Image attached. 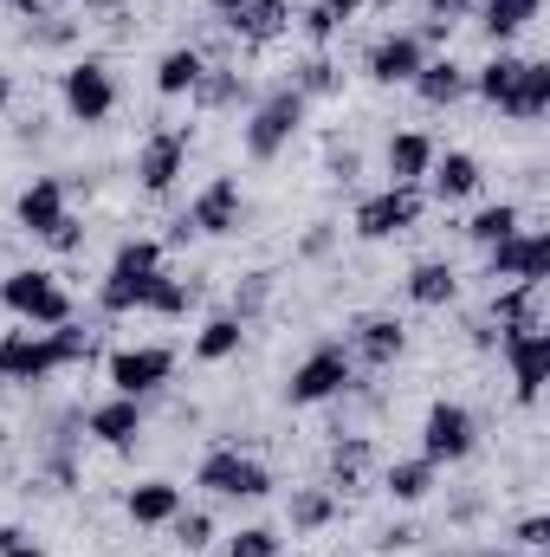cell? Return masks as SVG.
I'll return each mask as SVG.
<instances>
[{"mask_svg":"<svg viewBox=\"0 0 550 557\" xmlns=\"http://www.w3.org/2000/svg\"><path fill=\"white\" fill-rule=\"evenodd\" d=\"M168 273L162 267V240H124L117 253H111V273L98 278V311H111V318H130V311H149V292H155V278Z\"/></svg>","mask_w":550,"mask_h":557,"instance_id":"1","label":"cell"},{"mask_svg":"<svg viewBox=\"0 0 550 557\" xmlns=\"http://www.w3.org/2000/svg\"><path fill=\"white\" fill-rule=\"evenodd\" d=\"M0 305L13 311V324H33V331L72 324V292H65V278L46 273V267H13L0 278Z\"/></svg>","mask_w":550,"mask_h":557,"instance_id":"2","label":"cell"},{"mask_svg":"<svg viewBox=\"0 0 550 557\" xmlns=\"http://www.w3.org/2000/svg\"><path fill=\"white\" fill-rule=\"evenodd\" d=\"M304 111H311V98H298L291 85L285 91H266L253 111H247V124H240V149L253 156V162H278L291 137L304 131Z\"/></svg>","mask_w":550,"mask_h":557,"instance_id":"3","label":"cell"},{"mask_svg":"<svg viewBox=\"0 0 550 557\" xmlns=\"http://www.w3.org/2000/svg\"><path fill=\"white\" fill-rule=\"evenodd\" d=\"M350 383H357L350 350H343V344H311V350L291 363V376H285V403H291V409H317V403H337Z\"/></svg>","mask_w":550,"mask_h":557,"instance_id":"4","label":"cell"},{"mask_svg":"<svg viewBox=\"0 0 550 557\" xmlns=\"http://www.w3.org/2000/svg\"><path fill=\"white\" fill-rule=\"evenodd\" d=\"M195 486H201L208 499H266V493H273V467L253 460V454H240L234 441H221V447L201 454Z\"/></svg>","mask_w":550,"mask_h":557,"instance_id":"5","label":"cell"},{"mask_svg":"<svg viewBox=\"0 0 550 557\" xmlns=\"http://www.w3.org/2000/svg\"><path fill=\"white\" fill-rule=\"evenodd\" d=\"M59 104H65V117L72 124H104L111 111H117V72L104 65V59H72L65 65V78H59Z\"/></svg>","mask_w":550,"mask_h":557,"instance_id":"6","label":"cell"},{"mask_svg":"<svg viewBox=\"0 0 550 557\" xmlns=\"http://www.w3.org/2000/svg\"><path fill=\"white\" fill-rule=\"evenodd\" d=\"M486 278H492V285H538V292H545V278H550V234L518 227V234L492 240V247H486Z\"/></svg>","mask_w":550,"mask_h":557,"instance_id":"7","label":"cell"},{"mask_svg":"<svg viewBox=\"0 0 550 557\" xmlns=\"http://www.w3.org/2000/svg\"><path fill=\"white\" fill-rule=\"evenodd\" d=\"M421 214H427V195L421 188H376V195H363L357 201V240H402L421 227Z\"/></svg>","mask_w":550,"mask_h":557,"instance_id":"8","label":"cell"},{"mask_svg":"<svg viewBox=\"0 0 550 557\" xmlns=\"http://www.w3.org/2000/svg\"><path fill=\"white\" fill-rule=\"evenodd\" d=\"M473 447H479V421H473L466 403H434V409L421 416V460H434V467H460Z\"/></svg>","mask_w":550,"mask_h":557,"instance_id":"9","label":"cell"},{"mask_svg":"<svg viewBox=\"0 0 550 557\" xmlns=\"http://www.w3.org/2000/svg\"><path fill=\"white\" fill-rule=\"evenodd\" d=\"M111 396H155V389H168V376H175V350L168 344H124V350H111Z\"/></svg>","mask_w":550,"mask_h":557,"instance_id":"10","label":"cell"},{"mask_svg":"<svg viewBox=\"0 0 550 557\" xmlns=\"http://www.w3.org/2000/svg\"><path fill=\"white\" fill-rule=\"evenodd\" d=\"M188 149H195V131L188 124H168V131H149L137 149V182L149 195H168L182 175H188Z\"/></svg>","mask_w":550,"mask_h":557,"instance_id":"11","label":"cell"},{"mask_svg":"<svg viewBox=\"0 0 550 557\" xmlns=\"http://www.w3.org/2000/svg\"><path fill=\"white\" fill-rule=\"evenodd\" d=\"M195 234H208V240H227V234H240V221H247V195H240V175H214V182H201V195L188 201V214H182Z\"/></svg>","mask_w":550,"mask_h":557,"instance_id":"12","label":"cell"},{"mask_svg":"<svg viewBox=\"0 0 550 557\" xmlns=\"http://www.w3.org/2000/svg\"><path fill=\"white\" fill-rule=\"evenodd\" d=\"M46 376H59L52 337H46V331H33V324H13V331H0V383H20V389H33V383H46Z\"/></svg>","mask_w":550,"mask_h":557,"instance_id":"13","label":"cell"},{"mask_svg":"<svg viewBox=\"0 0 550 557\" xmlns=\"http://www.w3.org/2000/svg\"><path fill=\"white\" fill-rule=\"evenodd\" d=\"M499 357H505V370L518 383V403H538V389H545V376H550V331L545 324L499 331Z\"/></svg>","mask_w":550,"mask_h":557,"instance_id":"14","label":"cell"},{"mask_svg":"<svg viewBox=\"0 0 550 557\" xmlns=\"http://www.w3.org/2000/svg\"><path fill=\"white\" fill-rule=\"evenodd\" d=\"M65 214H72V188H65V175H33V182L20 188V201H13V227L33 234V240H46Z\"/></svg>","mask_w":550,"mask_h":557,"instance_id":"15","label":"cell"},{"mask_svg":"<svg viewBox=\"0 0 550 557\" xmlns=\"http://www.w3.org/2000/svg\"><path fill=\"white\" fill-rule=\"evenodd\" d=\"M350 363H370V370H389L402 350H409V324L402 318H383V311H370V318H357L350 324Z\"/></svg>","mask_w":550,"mask_h":557,"instance_id":"16","label":"cell"},{"mask_svg":"<svg viewBox=\"0 0 550 557\" xmlns=\"http://www.w3.org/2000/svg\"><path fill=\"white\" fill-rule=\"evenodd\" d=\"M421 59H427V46L414 39L409 26H396V33H383V39L363 52V78H370V85H409L414 72H421Z\"/></svg>","mask_w":550,"mask_h":557,"instance_id":"17","label":"cell"},{"mask_svg":"<svg viewBox=\"0 0 550 557\" xmlns=\"http://www.w3.org/2000/svg\"><path fill=\"white\" fill-rule=\"evenodd\" d=\"M479 182H486V169H479V156H473V149H447V156H434V169H427V195H434L440 208L473 201V195H479Z\"/></svg>","mask_w":550,"mask_h":557,"instance_id":"18","label":"cell"},{"mask_svg":"<svg viewBox=\"0 0 550 557\" xmlns=\"http://www.w3.org/2000/svg\"><path fill=\"white\" fill-rule=\"evenodd\" d=\"M409 91L427 104V111H453V104L466 98V65H460L453 52H440V59H421V72L409 78Z\"/></svg>","mask_w":550,"mask_h":557,"instance_id":"19","label":"cell"},{"mask_svg":"<svg viewBox=\"0 0 550 557\" xmlns=\"http://www.w3.org/2000/svg\"><path fill=\"white\" fill-rule=\"evenodd\" d=\"M142 403L137 396H104L91 416H85V434L91 441H104V447H137V434H142Z\"/></svg>","mask_w":550,"mask_h":557,"instance_id":"20","label":"cell"},{"mask_svg":"<svg viewBox=\"0 0 550 557\" xmlns=\"http://www.w3.org/2000/svg\"><path fill=\"white\" fill-rule=\"evenodd\" d=\"M434 156H440V149H434L427 131H396L389 149H383V169H389V182H396V188H421V182H427V169H434Z\"/></svg>","mask_w":550,"mask_h":557,"instance_id":"21","label":"cell"},{"mask_svg":"<svg viewBox=\"0 0 550 557\" xmlns=\"http://www.w3.org/2000/svg\"><path fill=\"white\" fill-rule=\"evenodd\" d=\"M182 506H188V493H182L175 480H137V486H130V499H124L130 525H168Z\"/></svg>","mask_w":550,"mask_h":557,"instance_id":"22","label":"cell"},{"mask_svg":"<svg viewBox=\"0 0 550 557\" xmlns=\"http://www.w3.org/2000/svg\"><path fill=\"white\" fill-rule=\"evenodd\" d=\"M402 292H409V305H421V311H440V305L460 298V273L447 260H414L409 278H402Z\"/></svg>","mask_w":550,"mask_h":557,"instance_id":"23","label":"cell"},{"mask_svg":"<svg viewBox=\"0 0 550 557\" xmlns=\"http://www.w3.org/2000/svg\"><path fill=\"white\" fill-rule=\"evenodd\" d=\"M518 65H525V59H512V52H492L479 72H466V91H473L479 104H492V111H512V91H518Z\"/></svg>","mask_w":550,"mask_h":557,"instance_id":"24","label":"cell"},{"mask_svg":"<svg viewBox=\"0 0 550 557\" xmlns=\"http://www.w3.org/2000/svg\"><path fill=\"white\" fill-rule=\"evenodd\" d=\"M201 72H208V52H201V46H168V52L155 59V91H162V98H188V91L201 85Z\"/></svg>","mask_w":550,"mask_h":557,"instance_id":"25","label":"cell"},{"mask_svg":"<svg viewBox=\"0 0 550 557\" xmlns=\"http://www.w3.org/2000/svg\"><path fill=\"white\" fill-rule=\"evenodd\" d=\"M285 26H291V0H247V7L227 20V33H240L247 46H273Z\"/></svg>","mask_w":550,"mask_h":557,"instance_id":"26","label":"cell"},{"mask_svg":"<svg viewBox=\"0 0 550 557\" xmlns=\"http://www.w3.org/2000/svg\"><path fill=\"white\" fill-rule=\"evenodd\" d=\"M434 480H440V467H434V460H421V454L383 467V493H389L396 506H421V499L434 493Z\"/></svg>","mask_w":550,"mask_h":557,"instance_id":"27","label":"cell"},{"mask_svg":"<svg viewBox=\"0 0 550 557\" xmlns=\"http://www.w3.org/2000/svg\"><path fill=\"white\" fill-rule=\"evenodd\" d=\"M545 13V0H479V26H486V39L505 52V39H518L532 20Z\"/></svg>","mask_w":550,"mask_h":557,"instance_id":"28","label":"cell"},{"mask_svg":"<svg viewBox=\"0 0 550 557\" xmlns=\"http://www.w3.org/2000/svg\"><path fill=\"white\" fill-rule=\"evenodd\" d=\"M285 519H291V532H324V525H337V486H291Z\"/></svg>","mask_w":550,"mask_h":557,"instance_id":"29","label":"cell"},{"mask_svg":"<svg viewBox=\"0 0 550 557\" xmlns=\"http://www.w3.org/2000/svg\"><path fill=\"white\" fill-rule=\"evenodd\" d=\"M545 111H550V59H525V65H518V91H512V111H505V117L538 124Z\"/></svg>","mask_w":550,"mask_h":557,"instance_id":"30","label":"cell"},{"mask_svg":"<svg viewBox=\"0 0 550 557\" xmlns=\"http://www.w3.org/2000/svg\"><path fill=\"white\" fill-rule=\"evenodd\" d=\"M486 318H492L499 331L545 324V318H538V285H492V298H486Z\"/></svg>","mask_w":550,"mask_h":557,"instance_id":"31","label":"cell"},{"mask_svg":"<svg viewBox=\"0 0 550 557\" xmlns=\"http://www.w3.org/2000/svg\"><path fill=\"white\" fill-rule=\"evenodd\" d=\"M240 344H247V324H240L234 311H214V318L195 331V357H201V363H227V357H240Z\"/></svg>","mask_w":550,"mask_h":557,"instance_id":"32","label":"cell"},{"mask_svg":"<svg viewBox=\"0 0 550 557\" xmlns=\"http://www.w3.org/2000/svg\"><path fill=\"white\" fill-rule=\"evenodd\" d=\"M188 98H195V104H208V111H227V104H247L253 91H247V78H240V72H227V65H208V72H201V85H195Z\"/></svg>","mask_w":550,"mask_h":557,"instance_id":"33","label":"cell"},{"mask_svg":"<svg viewBox=\"0 0 550 557\" xmlns=\"http://www.w3.org/2000/svg\"><path fill=\"white\" fill-rule=\"evenodd\" d=\"M518 227H525V214H518L512 201H486V208L466 221V240H473V247H492V240H505V234H518Z\"/></svg>","mask_w":550,"mask_h":557,"instance_id":"34","label":"cell"},{"mask_svg":"<svg viewBox=\"0 0 550 557\" xmlns=\"http://www.w3.org/2000/svg\"><path fill=\"white\" fill-rule=\"evenodd\" d=\"M188 305H195V278H182V273L155 278V292H149V311L155 318H188Z\"/></svg>","mask_w":550,"mask_h":557,"instance_id":"35","label":"cell"},{"mask_svg":"<svg viewBox=\"0 0 550 557\" xmlns=\"http://www.w3.org/2000/svg\"><path fill=\"white\" fill-rule=\"evenodd\" d=\"M363 467H370V441H363V434H350V441L330 447V486H357Z\"/></svg>","mask_w":550,"mask_h":557,"instance_id":"36","label":"cell"},{"mask_svg":"<svg viewBox=\"0 0 550 557\" xmlns=\"http://www.w3.org/2000/svg\"><path fill=\"white\" fill-rule=\"evenodd\" d=\"M46 337H52V357H59V370H72V363H91V350H98L85 324H52Z\"/></svg>","mask_w":550,"mask_h":557,"instance_id":"37","label":"cell"},{"mask_svg":"<svg viewBox=\"0 0 550 557\" xmlns=\"http://www.w3.org/2000/svg\"><path fill=\"white\" fill-rule=\"evenodd\" d=\"M168 532H175V545H182L188 557L208 552V545H214V512H188V506H182V512L168 519Z\"/></svg>","mask_w":550,"mask_h":557,"instance_id":"38","label":"cell"},{"mask_svg":"<svg viewBox=\"0 0 550 557\" xmlns=\"http://www.w3.org/2000/svg\"><path fill=\"white\" fill-rule=\"evenodd\" d=\"M337 85H343V78H337V65H330L324 52H317V59H304V72L291 78V91H298V98H330Z\"/></svg>","mask_w":550,"mask_h":557,"instance_id":"39","label":"cell"},{"mask_svg":"<svg viewBox=\"0 0 550 557\" xmlns=\"http://www.w3.org/2000/svg\"><path fill=\"white\" fill-rule=\"evenodd\" d=\"M278 545H285V539H278L273 525H240V532L227 539V557H278Z\"/></svg>","mask_w":550,"mask_h":557,"instance_id":"40","label":"cell"},{"mask_svg":"<svg viewBox=\"0 0 550 557\" xmlns=\"http://www.w3.org/2000/svg\"><path fill=\"white\" fill-rule=\"evenodd\" d=\"M266 298H273V273H247L240 285H234V318L247 324L253 311H266Z\"/></svg>","mask_w":550,"mask_h":557,"instance_id":"41","label":"cell"},{"mask_svg":"<svg viewBox=\"0 0 550 557\" xmlns=\"http://www.w3.org/2000/svg\"><path fill=\"white\" fill-rule=\"evenodd\" d=\"M0 557H46V545L26 525H0Z\"/></svg>","mask_w":550,"mask_h":557,"instance_id":"42","label":"cell"},{"mask_svg":"<svg viewBox=\"0 0 550 557\" xmlns=\"http://www.w3.org/2000/svg\"><path fill=\"white\" fill-rule=\"evenodd\" d=\"M298 26H304V39H311V46H330V39H337V20H330L324 7H304V13H298Z\"/></svg>","mask_w":550,"mask_h":557,"instance_id":"43","label":"cell"},{"mask_svg":"<svg viewBox=\"0 0 550 557\" xmlns=\"http://www.w3.org/2000/svg\"><path fill=\"white\" fill-rule=\"evenodd\" d=\"M46 247H52V253H78V247H85V227H78V214H65V221L46 234Z\"/></svg>","mask_w":550,"mask_h":557,"instance_id":"44","label":"cell"},{"mask_svg":"<svg viewBox=\"0 0 550 557\" xmlns=\"http://www.w3.org/2000/svg\"><path fill=\"white\" fill-rule=\"evenodd\" d=\"M545 545H550V519H545V512L518 519V552H545Z\"/></svg>","mask_w":550,"mask_h":557,"instance_id":"45","label":"cell"},{"mask_svg":"<svg viewBox=\"0 0 550 557\" xmlns=\"http://www.w3.org/2000/svg\"><path fill=\"white\" fill-rule=\"evenodd\" d=\"M330 240H337V234H330V221H317V227L298 240V253H304V260H324V253H330Z\"/></svg>","mask_w":550,"mask_h":557,"instance_id":"46","label":"cell"},{"mask_svg":"<svg viewBox=\"0 0 550 557\" xmlns=\"http://www.w3.org/2000/svg\"><path fill=\"white\" fill-rule=\"evenodd\" d=\"M20 20H59V0H7Z\"/></svg>","mask_w":550,"mask_h":557,"instance_id":"47","label":"cell"},{"mask_svg":"<svg viewBox=\"0 0 550 557\" xmlns=\"http://www.w3.org/2000/svg\"><path fill=\"white\" fill-rule=\"evenodd\" d=\"M317 7H324V13H330L337 26H350V20H357V13H363L370 0H317Z\"/></svg>","mask_w":550,"mask_h":557,"instance_id":"48","label":"cell"},{"mask_svg":"<svg viewBox=\"0 0 550 557\" xmlns=\"http://www.w3.org/2000/svg\"><path fill=\"white\" fill-rule=\"evenodd\" d=\"M357 169H363V162H357V149H343V156H330V175H337V182H357Z\"/></svg>","mask_w":550,"mask_h":557,"instance_id":"49","label":"cell"},{"mask_svg":"<svg viewBox=\"0 0 550 557\" xmlns=\"http://www.w3.org/2000/svg\"><path fill=\"white\" fill-rule=\"evenodd\" d=\"M473 350H499V324H492V318L473 324Z\"/></svg>","mask_w":550,"mask_h":557,"instance_id":"50","label":"cell"},{"mask_svg":"<svg viewBox=\"0 0 550 557\" xmlns=\"http://www.w3.org/2000/svg\"><path fill=\"white\" fill-rule=\"evenodd\" d=\"M376 545H383V552H409V545H414V525H396V532H383Z\"/></svg>","mask_w":550,"mask_h":557,"instance_id":"51","label":"cell"},{"mask_svg":"<svg viewBox=\"0 0 550 557\" xmlns=\"http://www.w3.org/2000/svg\"><path fill=\"white\" fill-rule=\"evenodd\" d=\"M240 7H247V0H208V13H214V20H221V26H227V20H234V13H240Z\"/></svg>","mask_w":550,"mask_h":557,"instance_id":"52","label":"cell"},{"mask_svg":"<svg viewBox=\"0 0 550 557\" xmlns=\"http://www.w3.org/2000/svg\"><path fill=\"white\" fill-rule=\"evenodd\" d=\"M7 111H13V72L0 65V117H7Z\"/></svg>","mask_w":550,"mask_h":557,"instance_id":"53","label":"cell"},{"mask_svg":"<svg viewBox=\"0 0 550 557\" xmlns=\"http://www.w3.org/2000/svg\"><path fill=\"white\" fill-rule=\"evenodd\" d=\"M460 7H466V0H427V13H440V20H453Z\"/></svg>","mask_w":550,"mask_h":557,"instance_id":"54","label":"cell"},{"mask_svg":"<svg viewBox=\"0 0 550 557\" xmlns=\"http://www.w3.org/2000/svg\"><path fill=\"white\" fill-rule=\"evenodd\" d=\"M85 7H91V13H124L130 0H85Z\"/></svg>","mask_w":550,"mask_h":557,"instance_id":"55","label":"cell"},{"mask_svg":"<svg viewBox=\"0 0 550 557\" xmlns=\"http://www.w3.org/2000/svg\"><path fill=\"white\" fill-rule=\"evenodd\" d=\"M499 557H545V552H499Z\"/></svg>","mask_w":550,"mask_h":557,"instance_id":"56","label":"cell"}]
</instances>
